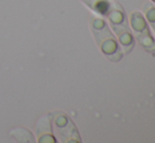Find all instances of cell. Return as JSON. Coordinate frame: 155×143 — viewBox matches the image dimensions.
<instances>
[{"instance_id":"obj_12","label":"cell","mask_w":155,"mask_h":143,"mask_svg":"<svg viewBox=\"0 0 155 143\" xmlns=\"http://www.w3.org/2000/svg\"><path fill=\"white\" fill-rule=\"evenodd\" d=\"M150 1H151V2H152V3H153V4H154V5H155V0H150Z\"/></svg>"},{"instance_id":"obj_10","label":"cell","mask_w":155,"mask_h":143,"mask_svg":"<svg viewBox=\"0 0 155 143\" xmlns=\"http://www.w3.org/2000/svg\"><path fill=\"white\" fill-rule=\"evenodd\" d=\"M90 27L92 32H100L109 27V23L102 17H98L95 15H91L90 17Z\"/></svg>"},{"instance_id":"obj_3","label":"cell","mask_w":155,"mask_h":143,"mask_svg":"<svg viewBox=\"0 0 155 143\" xmlns=\"http://www.w3.org/2000/svg\"><path fill=\"white\" fill-rule=\"evenodd\" d=\"M96 44L99 47L101 53L110 60L111 62L117 63L124 57V53L119 45L116 36L111 31L110 27L100 32H92Z\"/></svg>"},{"instance_id":"obj_11","label":"cell","mask_w":155,"mask_h":143,"mask_svg":"<svg viewBox=\"0 0 155 143\" xmlns=\"http://www.w3.org/2000/svg\"><path fill=\"white\" fill-rule=\"evenodd\" d=\"M152 31H153V33H154V38H155V27H153V29H152Z\"/></svg>"},{"instance_id":"obj_4","label":"cell","mask_w":155,"mask_h":143,"mask_svg":"<svg viewBox=\"0 0 155 143\" xmlns=\"http://www.w3.org/2000/svg\"><path fill=\"white\" fill-rule=\"evenodd\" d=\"M121 47L124 55H129L135 46V38L129 25H109Z\"/></svg>"},{"instance_id":"obj_7","label":"cell","mask_w":155,"mask_h":143,"mask_svg":"<svg viewBox=\"0 0 155 143\" xmlns=\"http://www.w3.org/2000/svg\"><path fill=\"white\" fill-rule=\"evenodd\" d=\"M84 3L99 16L106 17L110 10L112 1L110 0H84Z\"/></svg>"},{"instance_id":"obj_1","label":"cell","mask_w":155,"mask_h":143,"mask_svg":"<svg viewBox=\"0 0 155 143\" xmlns=\"http://www.w3.org/2000/svg\"><path fill=\"white\" fill-rule=\"evenodd\" d=\"M128 21L134 38L138 41L139 44L147 52L155 54V38L143 13L134 11L129 16Z\"/></svg>"},{"instance_id":"obj_6","label":"cell","mask_w":155,"mask_h":143,"mask_svg":"<svg viewBox=\"0 0 155 143\" xmlns=\"http://www.w3.org/2000/svg\"><path fill=\"white\" fill-rule=\"evenodd\" d=\"M106 18L109 21V25H129L127 15L123 6L116 2H112Z\"/></svg>"},{"instance_id":"obj_13","label":"cell","mask_w":155,"mask_h":143,"mask_svg":"<svg viewBox=\"0 0 155 143\" xmlns=\"http://www.w3.org/2000/svg\"><path fill=\"white\" fill-rule=\"evenodd\" d=\"M82 1H84V0H82Z\"/></svg>"},{"instance_id":"obj_5","label":"cell","mask_w":155,"mask_h":143,"mask_svg":"<svg viewBox=\"0 0 155 143\" xmlns=\"http://www.w3.org/2000/svg\"><path fill=\"white\" fill-rule=\"evenodd\" d=\"M36 135L39 138L38 141L42 142H56L55 136L53 135V129H52V117L51 114L45 116L38 121L36 125Z\"/></svg>"},{"instance_id":"obj_9","label":"cell","mask_w":155,"mask_h":143,"mask_svg":"<svg viewBox=\"0 0 155 143\" xmlns=\"http://www.w3.org/2000/svg\"><path fill=\"white\" fill-rule=\"evenodd\" d=\"M143 16H145L146 20L148 21L150 27L153 29L155 27V5L152 2H147L145 3L143 8Z\"/></svg>"},{"instance_id":"obj_2","label":"cell","mask_w":155,"mask_h":143,"mask_svg":"<svg viewBox=\"0 0 155 143\" xmlns=\"http://www.w3.org/2000/svg\"><path fill=\"white\" fill-rule=\"evenodd\" d=\"M52 129L60 142H81L79 133L69 116L63 112L51 114Z\"/></svg>"},{"instance_id":"obj_8","label":"cell","mask_w":155,"mask_h":143,"mask_svg":"<svg viewBox=\"0 0 155 143\" xmlns=\"http://www.w3.org/2000/svg\"><path fill=\"white\" fill-rule=\"evenodd\" d=\"M11 136L15 138V140L18 142H35V138L33 134L27 129L23 127H17L11 132Z\"/></svg>"}]
</instances>
